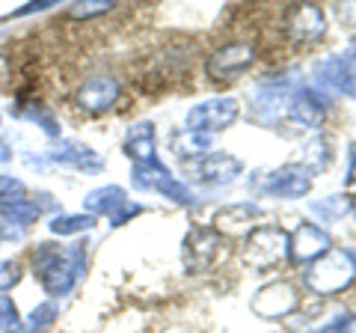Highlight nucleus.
Returning a JSON list of instances; mask_svg holds the SVG:
<instances>
[{"label":"nucleus","instance_id":"nucleus-1","mask_svg":"<svg viewBox=\"0 0 356 333\" xmlns=\"http://www.w3.org/2000/svg\"><path fill=\"white\" fill-rule=\"evenodd\" d=\"M18 318H15V307L9 301H0V330H15Z\"/></svg>","mask_w":356,"mask_h":333},{"label":"nucleus","instance_id":"nucleus-2","mask_svg":"<svg viewBox=\"0 0 356 333\" xmlns=\"http://www.w3.org/2000/svg\"><path fill=\"white\" fill-rule=\"evenodd\" d=\"M6 268H0V288H9V280H18V268H15V262H3Z\"/></svg>","mask_w":356,"mask_h":333}]
</instances>
